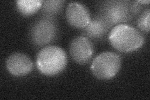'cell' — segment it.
<instances>
[{
    "mask_svg": "<svg viewBox=\"0 0 150 100\" xmlns=\"http://www.w3.org/2000/svg\"><path fill=\"white\" fill-rule=\"evenodd\" d=\"M64 1L62 0H48L43 2L41 9L45 16H50L58 13L63 6Z\"/></svg>",
    "mask_w": 150,
    "mask_h": 100,
    "instance_id": "cell-11",
    "label": "cell"
},
{
    "mask_svg": "<svg viewBox=\"0 0 150 100\" xmlns=\"http://www.w3.org/2000/svg\"><path fill=\"white\" fill-rule=\"evenodd\" d=\"M121 66L120 56L114 52L106 51L95 57L91 65V72L100 79H110L117 74Z\"/></svg>",
    "mask_w": 150,
    "mask_h": 100,
    "instance_id": "cell-3",
    "label": "cell"
},
{
    "mask_svg": "<svg viewBox=\"0 0 150 100\" xmlns=\"http://www.w3.org/2000/svg\"><path fill=\"white\" fill-rule=\"evenodd\" d=\"M137 25L139 30L144 33H148L150 30V9H147L141 13L138 20Z\"/></svg>",
    "mask_w": 150,
    "mask_h": 100,
    "instance_id": "cell-12",
    "label": "cell"
},
{
    "mask_svg": "<svg viewBox=\"0 0 150 100\" xmlns=\"http://www.w3.org/2000/svg\"><path fill=\"white\" fill-rule=\"evenodd\" d=\"M111 27L100 15L91 19L89 25L83 29L84 36L89 39L100 40L106 35Z\"/></svg>",
    "mask_w": 150,
    "mask_h": 100,
    "instance_id": "cell-9",
    "label": "cell"
},
{
    "mask_svg": "<svg viewBox=\"0 0 150 100\" xmlns=\"http://www.w3.org/2000/svg\"><path fill=\"white\" fill-rule=\"evenodd\" d=\"M131 5L132 2L127 1H106L101 7L100 15L111 27L125 24L134 16Z\"/></svg>",
    "mask_w": 150,
    "mask_h": 100,
    "instance_id": "cell-4",
    "label": "cell"
},
{
    "mask_svg": "<svg viewBox=\"0 0 150 100\" xmlns=\"http://www.w3.org/2000/svg\"><path fill=\"white\" fill-rule=\"evenodd\" d=\"M57 33L58 26L56 21L53 17L45 16L32 25L30 38L36 46H43L53 41Z\"/></svg>",
    "mask_w": 150,
    "mask_h": 100,
    "instance_id": "cell-5",
    "label": "cell"
},
{
    "mask_svg": "<svg viewBox=\"0 0 150 100\" xmlns=\"http://www.w3.org/2000/svg\"><path fill=\"white\" fill-rule=\"evenodd\" d=\"M94 48L90 40L84 36H79L70 43L69 53L72 59L76 63L83 65L91 60Z\"/></svg>",
    "mask_w": 150,
    "mask_h": 100,
    "instance_id": "cell-6",
    "label": "cell"
},
{
    "mask_svg": "<svg viewBox=\"0 0 150 100\" xmlns=\"http://www.w3.org/2000/svg\"><path fill=\"white\" fill-rule=\"evenodd\" d=\"M108 39L115 49L123 53L137 50L144 43L142 33L125 23L117 25L112 28L109 33Z\"/></svg>",
    "mask_w": 150,
    "mask_h": 100,
    "instance_id": "cell-1",
    "label": "cell"
},
{
    "mask_svg": "<svg viewBox=\"0 0 150 100\" xmlns=\"http://www.w3.org/2000/svg\"><path fill=\"white\" fill-rule=\"evenodd\" d=\"M43 2L42 0H18L16 4L18 10L23 15L31 16L41 8Z\"/></svg>",
    "mask_w": 150,
    "mask_h": 100,
    "instance_id": "cell-10",
    "label": "cell"
},
{
    "mask_svg": "<svg viewBox=\"0 0 150 100\" xmlns=\"http://www.w3.org/2000/svg\"><path fill=\"white\" fill-rule=\"evenodd\" d=\"M66 18L70 25L78 29H84L91 18L88 8L78 2H71L66 9Z\"/></svg>",
    "mask_w": 150,
    "mask_h": 100,
    "instance_id": "cell-7",
    "label": "cell"
},
{
    "mask_svg": "<svg viewBox=\"0 0 150 100\" xmlns=\"http://www.w3.org/2000/svg\"><path fill=\"white\" fill-rule=\"evenodd\" d=\"M8 72L17 77L29 74L33 68V63L29 56L21 53H15L8 56L6 62Z\"/></svg>",
    "mask_w": 150,
    "mask_h": 100,
    "instance_id": "cell-8",
    "label": "cell"
},
{
    "mask_svg": "<svg viewBox=\"0 0 150 100\" xmlns=\"http://www.w3.org/2000/svg\"><path fill=\"white\" fill-rule=\"evenodd\" d=\"M36 66L40 72L52 77L64 70L68 63L66 52L57 46H47L43 48L37 55Z\"/></svg>",
    "mask_w": 150,
    "mask_h": 100,
    "instance_id": "cell-2",
    "label": "cell"
},
{
    "mask_svg": "<svg viewBox=\"0 0 150 100\" xmlns=\"http://www.w3.org/2000/svg\"><path fill=\"white\" fill-rule=\"evenodd\" d=\"M138 2L140 4H148L149 1V0H145V1H138Z\"/></svg>",
    "mask_w": 150,
    "mask_h": 100,
    "instance_id": "cell-13",
    "label": "cell"
}]
</instances>
